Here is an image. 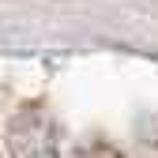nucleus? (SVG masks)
<instances>
[{
  "label": "nucleus",
  "mask_w": 158,
  "mask_h": 158,
  "mask_svg": "<svg viewBox=\"0 0 158 158\" xmlns=\"http://www.w3.org/2000/svg\"><path fill=\"white\" fill-rule=\"evenodd\" d=\"M11 158H60V128L42 106H27L8 124Z\"/></svg>",
  "instance_id": "nucleus-1"
},
{
  "label": "nucleus",
  "mask_w": 158,
  "mask_h": 158,
  "mask_svg": "<svg viewBox=\"0 0 158 158\" xmlns=\"http://www.w3.org/2000/svg\"><path fill=\"white\" fill-rule=\"evenodd\" d=\"M72 158H121V151H117L113 143H102V139H94V143H83V147H75Z\"/></svg>",
  "instance_id": "nucleus-2"
}]
</instances>
